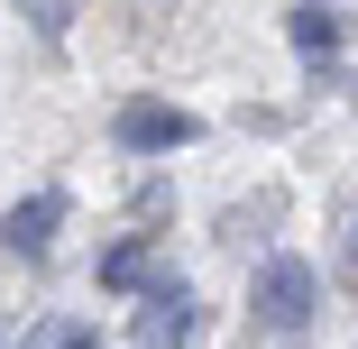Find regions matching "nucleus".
Segmentation results:
<instances>
[{"instance_id": "1", "label": "nucleus", "mask_w": 358, "mask_h": 349, "mask_svg": "<svg viewBox=\"0 0 358 349\" xmlns=\"http://www.w3.org/2000/svg\"><path fill=\"white\" fill-rule=\"evenodd\" d=\"M322 313V266L313 257H266L257 276H248V322L257 331H275V340H303V322Z\"/></svg>"}, {"instance_id": "2", "label": "nucleus", "mask_w": 358, "mask_h": 349, "mask_svg": "<svg viewBox=\"0 0 358 349\" xmlns=\"http://www.w3.org/2000/svg\"><path fill=\"white\" fill-rule=\"evenodd\" d=\"M138 349H193L202 340V294L184 285L175 266H157L148 285H138V322H129Z\"/></svg>"}, {"instance_id": "3", "label": "nucleus", "mask_w": 358, "mask_h": 349, "mask_svg": "<svg viewBox=\"0 0 358 349\" xmlns=\"http://www.w3.org/2000/svg\"><path fill=\"white\" fill-rule=\"evenodd\" d=\"M193 138H202V120L184 101H148V92H138V101L110 111V148L120 157H175V148H193Z\"/></svg>"}, {"instance_id": "4", "label": "nucleus", "mask_w": 358, "mask_h": 349, "mask_svg": "<svg viewBox=\"0 0 358 349\" xmlns=\"http://www.w3.org/2000/svg\"><path fill=\"white\" fill-rule=\"evenodd\" d=\"M64 212H74V202H64V184L19 193L10 212H0V248H10V257H46V248H55V230H64Z\"/></svg>"}, {"instance_id": "5", "label": "nucleus", "mask_w": 358, "mask_h": 349, "mask_svg": "<svg viewBox=\"0 0 358 349\" xmlns=\"http://www.w3.org/2000/svg\"><path fill=\"white\" fill-rule=\"evenodd\" d=\"M285 46H294L313 74H322V64H340V46H349V10H340V0H294V10H285Z\"/></svg>"}, {"instance_id": "6", "label": "nucleus", "mask_w": 358, "mask_h": 349, "mask_svg": "<svg viewBox=\"0 0 358 349\" xmlns=\"http://www.w3.org/2000/svg\"><path fill=\"white\" fill-rule=\"evenodd\" d=\"M92 276H101V294H138V285L157 276V230H129V239H110Z\"/></svg>"}, {"instance_id": "7", "label": "nucleus", "mask_w": 358, "mask_h": 349, "mask_svg": "<svg viewBox=\"0 0 358 349\" xmlns=\"http://www.w3.org/2000/svg\"><path fill=\"white\" fill-rule=\"evenodd\" d=\"M19 349H101V331H92V322H28Z\"/></svg>"}, {"instance_id": "8", "label": "nucleus", "mask_w": 358, "mask_h": 349, "mask_svg": "<svg viewBox=\"0 0 358 349\" xmlns=\"http://www.w3.org/2000/svg\"><path fill=\"white\" fill-rule=\"evenodd\" d=\"M19 19H28L46 46H64V37H74V0H19Z\"/></svg>"}, {"instance_id": "9", "label": "nucleus", "mask_w": 358, "mask_h": 349, "mask_svg": "<svg viewBox=\"0 0 358 349\" xmlns=\"http://www.w3.org/2000/svg\"><path fill=\"white\" fill-rule=\"evenodd\" d=\"M0 349H10V331H0Z\"/></svg>"}]
</instances>
